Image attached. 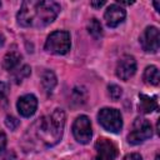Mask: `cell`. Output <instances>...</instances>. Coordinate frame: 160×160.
Returning a JSON list of instances; mask_svg holds the SVG:
<instances>
[{
  "instance_id": "cell-1",
  "label": "cell",
  "mask_w": 160,
  "mask_h": 160,
  "mask_svg": "<svg viewBox=\"0 0 160 160\" xmlns=\"http://www.w3.org/2000/svg\"><path fill=\"white\" fill-rule=\"evenodd\" d=\"M60 12V5L55 1L26 0L18 12V22L25 28H44L51 24Z\"/></svg>"
},
{
  "instance_id": "cell-2",
  "label": "cell",
  "mask_w": 160,
  "mask_h": 160,
  "mask_svg": "<svg viewBox=\"0 0 160 160\" xmlns=\"http://www.w3.org/2000/svg\"><path fill=\"white\" fill-rule=\"evenodd\" d=\"M36 135L45 146H54L62 136L65 126V112L55 109L51 114L42 116L36 121Z\"/></svg>"
},
{
  "instance_id": "cell-3",
  "label": "cell",
  "mask_w": 160,
  "mask_h": 160,
  "mask_svg": "<svg viewBox=\"0 0 160 160\" xmlns=\"http://www.w3.org/2000/svg\"><path fill=\"white\" fill-rule=\"evenodd\" d=\"M71 41H70V34L68 31L56 30L51 32L45 42V49L49 52L56 54V55H64L70 50Z\"/></svg>"
},
{
  "instance_id": "cell-4",
  "label": "cell",
  "mask_w": 160,
  "mask_h": 160,
  "mask_svg": "<svg viewBox=\"0 0 160 160\" xmlns=\"http://www.w3.org/2000/svg\"><path fill=\"white\" fill-rule=\"evenodd\" d=\"M98 120L100 122V125L114 134L120 132L121 128H122V118L119 110L112 109V108H104L99 111L98 114Z\"/></svg>"
},
{
  "instance_id": "cell-5",
  "label": "cell",
  "mask_w": 160,
  "mask_h": 160,
  "mask_svg": "<svg viewBox=\"0 0 160 160\" xmlns=\"http://www.w3.org/2000/svg\"><path fill=\"white\" fill-rule=\"evenodd\" d=\"M152 135V128L151 124L142 118H138L135 119L134 124H132V129L128 135V141L131 145H138L142 141H145L146 139L151 138Z\"/></svg>"
},
{
  "instance_id": "cell-6",
  "label": "cell",
  "mask_w": 160,
  "mask_h": 160,
  "mask_svg": "<svg viewBox=\"0 0 160 160\" xmlns=\"http://www.w3.org/2000/svg\"><path fill=\"white\" fill-rule=\"evenodd\" d=\"M72 134L80 144H88L91 140V121L86 115H80L72 124Z\"/></svg>"
},
{
  "instance_id": "cell-7",
  "label": "cell",
  "mask_w": 160,
  "mask_h": 160,
  "mask_svg": "<svg viewBox=\"0 0 160 160\" xmlns=\"http://www.w3.org/2000/svg\"><path fill=\"white\" fill-rule=\"evenodd\" d=\"M140 44L146 52H156L160 45L159 29L156 26H148L140 36Z\"/></svg>"
},
{
  "instance_id": "cell-8",
  "label": "cell",
  "mask_w": 160,
  "mask_h": 160,
  "mask_svg": "<svg viewBox=\"0 0 160 160\" xmlns=\"http://www.w3.org/2000/svg\"><path fill=\"white\" fill-rule=\"evenodd\" d=\"M95 152L96 160H115L118 156V148L111 140L100 138L95 142Z\"/></svg>"
},
{
  "instance_id": "cell-9",
  "label": "cell",
  "mask_w": 160,
  "mask_h": 160,
  "mask_svg": "<svg viewBox=\"0 0 160 160\" xmlns=\"http://www.w3.org/2000/svg\"><path fill=\"white\" fill-rule=\"evenodd\" d=\"M136 71V61L131 55H124L120 58L116 65V76L121 80H129Z\"/></svg>"
},
{
  "instance_id": "cell-10",
  "label": "cell",
  "mask_w": 160,
  "mask_h": 160,
  "mask_svg": "<svg viewBox=\"0 0 160 160\" xmlns=\"http://www.w3.org/2000/svg\"><path fill=\"white\" fill-rule=\"evenodd\" d=\"M125 16H126V11L119 4H111L104 14L105 22L109 28H116L118 25H120L124 21Z\"/></svg>"
},
{
  "instance_id": "cell-11",
  "label": "cell",
  "mask_w": 160,
  "mask_h": 160,
  "mask_svg": "<svg viewBox=\"0 0 160 160\" xmlns=\"http://www.w3.org/2000/svg\"><path fill=\"white\" fill-rule=\"evenodd\" d=\"M18 111L21 116L24 118H30L31 115H34V112L36 111L38 108V99L35 98V95L32 94H26L19 98L18 100Z\"/></svg>"
},
{
  "instance_id": "cell-12",
  "label": "cell",
  "mask_w": 160,
  "mask_h": 160,
  "mask_svg": "<svg viewBox=\"0 0 160 160\" xmlns=\"http://www.w3.org/2000/svg\"><path fill=\"white\" fill-rule=\"evenodd\" d=\"M139 111L142 114H150L151 111L158 109V101H156V96H149L145 94H140L139 95Z\"/></svg>"
},
{
  "instance_id": "cell-13",
  "label": "cell",
  "mask_w": 160,
  "mask_h": 160,
  "mask_svg": "<svg viewBox=\"0 0 160 160\" xmlns=\"http://www.w3.org/2000/svg\"><path fill=\"white\" fill-rule=\"evenodd\" d=\"M41 84H42V88L45 90L46 94H51L55 85H56V76L52 71L50 70H45L41 75Z\"/></svg>"
},
{
  "instance_id": "cell-14",
  "label": "cell",
  "mask_w": 160,
  "mask_h": 160,
  "mask_svg": "<svg viewBox=\"0 0 160 160\" xmlns=\"http://www.w3.org/2000/svg\"><path fill=\"white\" fill-rule=\"evenodd\" d=\"M21 60V55L18 52V51H10L8 52L5 56H4V61H2V66L6 69V70H14L19 62Z\"/></svg>"
},
{
  "instance_id": "cell-15",
  "label": "cell",
  "mask_w": 160,
  "mask_h": 160,
  "mask_svg": "<svg viewBox=\"0 0 160 160\" xmlns=\"http://www.w3.org/2000/svg\"><path fill=\"white\" fill-rule=\"evenodd\" d=\"M144 80L146 84H150V85H158L159 81H160V75H159V70L156 66L154 65H150L145 69L144 71Z\"/></svg>"
},
{
  "instance_id": "cell-16",
  "label": "cell",
  "mask_w": 160,
  "mask_h": 160,
  "mask_svg": "<svg viewBox=\"0 0 160 160\" xmlns=\"http://www.w3.org/2000/svg\"><path fill=\"white\" fill-rule=\"evenodd\" d=\"M88 31L94 39H99L102 35V28L98 19H91L88 22Z\"/></svg>"
},
{
  "instance_id": "cell-17",
  "label": "cell",
  "mask_w": 160,
  "mask_h": 160,
  "mask_svg": "<svg viewBox=\"0 0 160 160\" xmlns=\"http://www.w3.org/2000/svg\"><path fill=\"white\" fill-rule=\"evenodd\" d=\"M30 72H31L30 66H29V65H22L20 69H18V70L14 72V80H15V82H16V84L21 82L25 78H28V76L30 75Z\"/></svg>"
},
{
  "instance_id": "cell-18",
  "label": "cell",
  "mask_w": 160,
  "mask_h": 160,
  "mask_svg": "<svg viewBox=\"0 0 160 160\" xmlns=\"http://www.w3.org/2000/svg\"><path fill=\"white\" fill-rule=\"evenodd\" d=\"M108 90H109V95H110V98H111L112 100H118V99H120V96L122 95V89H121L119 85H116V84L109 85V86H108Z\"/></svg>"
},
{
  "instance_id": "cell-19",
  "label": "cell",
  "mask_w": 160,
  "mask_h": 160,
  "mask_svg": "<svg viewBox=\"0 0 160 160\" xmlns=\"http://www.w3.org/2000/svg\"><path fill=\"white\" fill-rule=\"evenodd\" d=\"M5 124H6V126H8L9 129L14 130V129H16V128H18V125L20 124V121H19V120H18L15 116H11V115H9V116H6Z\"/></svg>"
},
{
  "instance_id": "cell-20",
  "label": "cell",
  "mask_w": 160,
  "mask_h": 160,
  "mask_svg": "<svg viewBox=\"0 0 160 160\" xmlns=\"http://www.w3.org/2000/svg\"><path fill=\"white\" fill-rule=\"evenodd\" d=\"M9 92V85L4 81H0V100L5 99Z\"/></svg>"
},
{
  "instance_id": "cell-21",
  "label": "cell",
  "mask_w": 160,
  "mask_h": 160,
  "mask_svg": "<svg viewBox=\"0 0 160 160\" xmlns=\"http://www.w3.org/2000/svg\"><path fill=\"white\" fill-rule=\"evenodd\" d=\"M5 146H6V135L2 131H0V152L5 149Z\"/></svg>"
},
{
  "instance_id": "cell-22",
  "label": "cell",
  "mask_w": 160,
  "mask_h": 160,
  "mask_svg": "<svg viewBox=\"0 0 160 160\" xmlns=\"http://www.w3.org/2000/svg\"><path fill=\"white\" fill-rule=\"evenodd\" d=\"M122 160H142V158L136 154V152H132V154H128Z\"/></svg>"
},
{
  "instance_id": "cell-23",
  "label": "cell",
  "mask_w": 160,
  "mask_h": 160,
  "mask_svg": "<svg viewBox=\"0 0 160 160\" xmlns=\"http://www.w3.org/2000/svg\"><path fill=\"white\" fill-rule=\"evenodd\" d=\"M90 5L94 8H101L102 5H105V1H91Z\"/></svg>"
},
{
  "instance_id": "cell-24",
  "label": "cell",
  "mask_w": 160,
  "mask_h": 160,
  "mask_svg": "<svg viewBox=\"0 0 160 160\" xmlns=\"http://www.w3.org/2000/svg\"><path fill=\"white\" fill-rule=\"evenodd\" d=\"M2 44H4V36L0 34V46H2Z\"/></svg>"
},
{
  "instance_id": "cell-25",
  "label": "cell",
  "mask_w": 160,
  "mask_h": 160,
  "mask_svg": "<svg viewBox=\"0 0 160 160\" xmlns=\"http://www.w3.org/2000/svg\"><path fill=\"white\" fill-rule=\"evenodd\" d=\"M154 5H155V8H156V10L159 11V2H154Z\"/></svg>"
},
{
  "instance_id": "cell-26",
  "label": "cell",
  "mask_w": 160,
  "mask_h": 160,
  "mask_svg": "<svg viewBox=\"0 0 160 160\" xmlns=\"http://www.w3.org/2000/svg\"><path fill=\"white\" fill-rule=\"evenodd\" d=\"M155 160H159V155H156V158H155Z\"/></svg>"
}]
</instances>
